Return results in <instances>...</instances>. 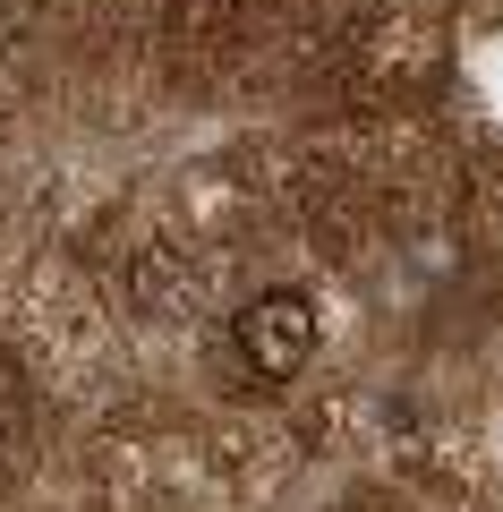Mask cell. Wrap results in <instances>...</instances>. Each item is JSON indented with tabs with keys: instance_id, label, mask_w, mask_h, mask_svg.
<instances>
[{
	"instance_id": "cell-1",
	"label": "cell",
	"mask_w": 503,
	"mask_h": 512,
	"mask_svg": "<svg viewBox=\"0 0 503 512\" xmlns=\"http://www.w3.org/2000/svg\"><path fill=\"white\" fill-rule=\"evenodd\" d=\"M316 342H324V325H316V299L307 291H256L239 308V359L256 376H299L316 359Z\"/></svg>"
}]
</instances>
